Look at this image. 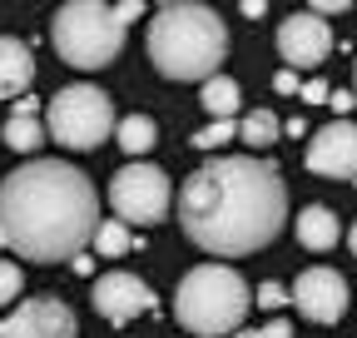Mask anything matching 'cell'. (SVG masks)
<instances>
[{"mask_svg": "<svg viewBox=\"0 0 357 338\" xmlns=\"http://www.w3.org/2000/svg\"><path fill=\"white\" fill-rule=\"evenodd\" d=\"M283 219H288V184L268 159L248 154L208 159L178 189V224L213 259L268 249L283 234Z\"/></svg>", "mask_w": 357, "mask_h": 338, "instance_id": "obj_1", "label": "cell"}, {"mask_svg": "<svg viewBox=\"0 0 357 338\" xmlns=\"http://www.w3.org/2000/svg\"><path fill=\"white\" fill-rule=\"evenodd\" d=\"M100 229V194L65 159H25L0 179V234L6 249L35 264L79 259Z\"/></svg>", "mask_w": 357, "mask_h": 338, "instance_id": "obj_2", "label": "cell"}, {"mask_svg": "<svg viewBox=\"0 0 357 338\" xmlns=\"http://www.w3.org/2000/svg\"><path fill=\"white\" fill-rule=\"evenodd\" d=\"M223 55H229V25L218 10L194 6V0H174L159 6L149 20V60L164 80H213Z\"/></svg>", "mask_w": 357, "mask_h": 338, "instance_id": "obj_3", "label": "cell"}, {"mask_svg": "<svg viewBox=\"0 0 357 338\" xmlns=\"http://www.w3.org/2000/svg\"><path fill=\"white\" fill-rule=\"evenodd\" d=\"M248 304H253V293L229 264H199L184 274V284L174 293V318L194 338H218V333L243 328Z\"/></svg>", "mask_w": 357, "mask_h": 338, "instance_id": "obj_4", "label": "cell"}, {"mask_svg": "<svg viewBox=\"0 0 357 338\" xmlns=\"http://www.w3.org/2000/svg\"><path fill=\"white\" fill-rule=\"evenodd\" d=\"M50 40L65 65L75 70H105L119 45H124V25L114 20V6H100V0H70V6L55 10Z\"/></svg>", "mask_w": 357, "mask_h": 338, "instance_id": "obj_5", "label": "cell"}, {"mask_svg": "<svg viewBox=\"0 0 357 338\" xmlns=\"http://www.w3.org/2000/svg\"><path fill=\"white\" fill-rule=\"evenodd\" d=\"M45 124H50L55 145H65L75 154H89L114 135V105L95 84H65L50 100V110H45Z\"/></svg>", "mask_w": 357, "mask_h": 338, "instance_id": "obj_6", "label": "cell"}, {"mask_svg": "<svg viewBox=\"0 0 357 338\" xmlns=\"http://www.w3.org/2000/svg\"><path fill=\"white\" fill-rule=\"evenodd\" d=\"M109 204H114V214L124 224H159L169 214V204H174V189L164 179V169L154 164H124L119 175L109 179Z\"/></svg>", "mask_w": 357, "mask_h": 338, "instance_id": "obj_7", "label": "cell"}, {"mask_svg": "<svg viewBox=\"0 0 357 338\" xmlns=\"http://www.w3.org/2000/svg\"><path fill=\"white\" fill-rule=\"evenodd\" d=\"M288 299L298 304V314L303 318H312V323H337L342 314H347V279L337 274V269H303L298 274V284H293V293Z\"/></svg>", "mask_w": 357, "mask_h": 338, "instance_id": "obj_8", "label": "cell"}, {"mask_svg": "<svg viewBox=\"0 0 357 338\" xmlns=\"http://www.w3.org/2000/svg\"><path fill=\"white\" fill-rule=\"evenodd\" d=\"M333 50V30L328 20H318L312 10H298L278 25V55H283V70H318Z\"/></svg>", "mask_w": 357, "mask_h": 338, "instance_id": "obj_9", "label": "cell"}, {"mask_svg": "<svg viewBox=\"0 0 357 338\" xmlns=\"http://www.w3.org/2000/svg\"><path fill=\"white\" fill-rule=\"evenodd\" d=\"M95 314L109 318V323H129V318H139L154 309V288L139 279V274H129V269H109L95 279Z\"/></svg>", "mask_w": 357, "mask_h": 338, "instance_id": "obj_10", "label": "cell"}, {"mask_svg": "<svg viewBox=\"0 0 357 338\" xmlns=\"http://www.w3.org/2000/svg\"><path fill=\"white\" fill-rule=\"evenodd\" d=\"M75 314L60 299H20L0 318V338H75Z\"/></svg>", "mask_w": 357, "mask_h": 338, "instance_id": "obj_11", "label": "cell"}, {"mask_svg": "<svg viewBox=\"0 0 357 338\" xmlns=\"http://www.w3.org/2000/svg\"><path fill=\"white\" fill-rule=\"evenodd\" d=\"M307 169L323 179H357V124L333 119L307 140Z\"/></svg>", "mask_w": 357, "mask_h": 338, "instance_id": "obj_12", "label": "cell"}, {"mask_svg": "<svg viewBox=\"0 0 357 338\" xmlns=\"http://www.w3.org/2000/svg\"><path fill=\"white\" fill-rule=\"evenodd\" d=\"M35 80V60H30V45L15 35H0V100H15L30 90Z\"/></svg>", "mask_w": 357, "mask_h": 338, "instance_id": "obj_13", "label": "cell"}, {"mask_svg": "<svg viewBox=\"0 0 357 338\" xmlns=\"http://www.w3.org/2000/svg\"><path fill=\"white\" fill-rule=\"evenodd\" d=\"M337 239H342V224H337V214H333L328 204H307L303 214H298V244H303V249L328 254Z\"/></svg>", "mask_w": 357, "mask_h": 338, "instance_id": "obj_14", "label": "cell"}, {"mask_svg": "<svg viewBox=\"0 0 357 338\" xmlns=\"http://www.w3.org/2000/svg\"><path fill=\"white\" fill-rule=\"evenodd\" d=\"M0 140H6L10 149H20V154H35L45 145V124L35 115V100H15V110L6 119V130H0Z\"/></svg>", "mask_w": 357, "mask_h": 338, "instance_id": "obj_15", "label": "cell"}, {"mask_svg": "<svg viewBox=\"0 0 357 338\" xmlns=\"http://www.w3.org/2000/svg\"><path fill=\"white\" fill-rule=\"evenodd\" d=\"M204 110H208V119H238V80H229V75H213V80H204Z\"/></svg>", "mask_w": 357, "mask_h": 338, "instance_id": "obj_16", "label": "cell"}, {"mask_svg": "<svg viewBox=\"0 0 357 338\" xmlns=\"http://www.w3.org/2000/svg\"><path fill=\"white\" fill-rule=\"evenodd\" d=\"M154 140H159V130H154L149 115H124V119H114V145H119L124 154H149Z\"/></svg>", "mask_w": 357, "mask_h": 338, "instance_id": "obj_17", "label": "cell"}, {"mask_svg": "<svg viewBox=\"0 0 357 338\" xmlns=\"http://www.w3.org/2000/svg\"><path fill=\"white\" fill-rule=\"evenodd\" d=\"M278 135H283V124H278V115H273V110H248V115L238 119V140H243L248 149H268V145H278Z\"/></svg>", "mask_w": 357, "mask_h": 338, "instance_id": "obj_18", "label": "cell"}, {"mask_svg": "<svg viewBox=\"0 0 357 338\" xmlns=\"http://www.w3.org/2000/svg\"><path fill=\"white\" fill-rule=\"evenodd\" d=\"M89 244H95L100 259H119L134 239H129V224H124V219H100V229H95V239H89Z\"/></svg>", "mask_w": 357, "mask_h": 338, "instance_id": "obj_19", "label": "cell"}, {"mask_svg": "<svg viewBox=\"0 0 357 338\" xmlns=\"http://www.w3.org/2000/svg\"><path fill=\"white\" fill-rule=\"evenodd\" d=\"M229 140H238V119H208L194 135V149H223Z\"/></svg>", "mask_w": 357, "mask_h": 338, "instance_id": "obj_20", "label": "cell"}, {"mask_svg": "<svg viewBox=\"0 0 357 338\" xmlns=\"http://www.w3.org/2000/svg\"><path fill=\"white\" fill-rule=\"evenodd\" d=\"M20 288H25V274H20V264L0 259V309H6V304H15V299H20Z\"/></svg>", "mask_w": 357, "mask_h": 338, "instance_id": "obj_21", "label": "cell"}, {"mask_svg": "<svg viewBox=\"0 0 357 338\" xmlns=\"http://www.w3.org/2000/svg\"><path fill=\"white\" fill-rule=\"evenodd\" d=\"M253 304H258V309H283V304H288V288L268 279V284H258V293H253Z\"/></svg>", "mask_w": 357, "mask_h": 338, "instance_id": "obj_22", "label": "cell"}, {"mask_svg": "<svg viewBox=\"0 0 357 338\" xmlns=\"http://www.w3.org/2000/svg\"><path fill=\"white\" fill-rule=\"evenodd\" d=\"M273 90H278V95H298V90H303L298 70H278V75H273Z\"/></svg>", "mask_w": 357, "mask_h": 338, "instance_id": "obj_23", "label": "cell"}, {"mask_svg": "<svg viewBox=\"0 0 357 338\" xmlns=\"http://www.w3.org/2000/svg\"><path fill=\"white\" fill-rule=\"evenodd\" d=\"M298 100H307V105H323V100H328V84H323V80H303Z\"/></svg>", "mask_w": 357, "mask_h": 338, "instance_id": "obj_24", "label": "cell"}, {"mask_svg": "<svg viewBox=\"0 0 357 338\" xmlns=\"http://www.w3.org/2000/svg\"><path fill=\"white\" fill-rule=\"evenodd\" d=\"M139 15H144V0H119V6H114V20H119V25L139 20Z\"/></svg>", "mask_w": 357, "mask_h": 338, "instance_id": "obj_25", "label": "cell"}, {"mask_svg": "<svg viewBox=\"0 0 357 338\" xmlns=\"http://www.w3.org/2000/svg\"><path fill=\"white\" fill-rule=\"evenodd\" d=\"M328 105H333V110H337V119H342V115H347L357 100H352V90H337V95H328Z\"/></svg>", "mask_w": 357, "mask_h": 338, "instance_id": "obj_26", "label": "cell"}, {"mask_svg": "<svg viewBox=\"0 0 357 338\" xmlns=\"http://www.w3.org/2000/svg\"><path fill=\"white\" fill-rule=\"evenodd\" d=\"M263 338H293V328H288V318H273V323H268V328H258Z\"/></svg>", "mask_w": 357, "mask_h": 338, "instance_id": "obj_27", "label": "cell"}, {"mask_svg": "<svg viewBox=\"0 0 357 338\" xmlns=\"http://www.w3.org/2000/svg\"><path fill=\"white\" fill-rule=\"evenodd\" d=\"M342 10H347L342 0H318V6H312V15H318V20H323V15H342Z\"/></svg>", "mask_w": 357, "mask_h": 338, "instance_id": "obj_28", "label": "cell"}, {"mask_svg": "<svg viewBox=\"0 0 357 338\" xmlns=\"http://www.w3.org/2000/svg\"><path fill=\"white\" fill-rule=\"evenodd\" d=\"M234 338H263V333H258V328H238Z\"/></svg>", "mask_w": 357, "mask_h": 338, "instance_id": "obj_29", "label": "cell"}, {"mask_svg": "<svg viewBox=\"0 0 357 338\" xmlns=\"http://www.w3.org/2000/svg\"><path fill=\"white\" fill-rule=\"evenodd\" d=\"M347 244H352V254H357V224H352V234H347Z\"/></svg>", "mask_w": 357, "mask_h": 338, "instance_id": "obj_30", "label": "cell"}, {"mask_svg": "<svg viewBox=\"0 0 357 338\" xmlns=\"http://www.w3.org/2000/svg\"><path fill=\"white\" fill-rule=\"evenodd\" d=\"M352 100H357V65H352Z\"/></svg>", "mask_w": 357, "mask_h": 338, "instance_id": "obj_31", "label": "cell"}, {"mask_svg": "<svg viewBox=\"0 0 357 338\" xmlns=\"http://www.w3.org/2000/svg\"><path fill=\"white\" fill-rule=\"evenodd\" d=\"M0 249H6V234H0Z\"/></svg>", "mask_w": 357, "mask_h": 338, "instance_id": "obj_32", "label": "cell"}]
</instances>
